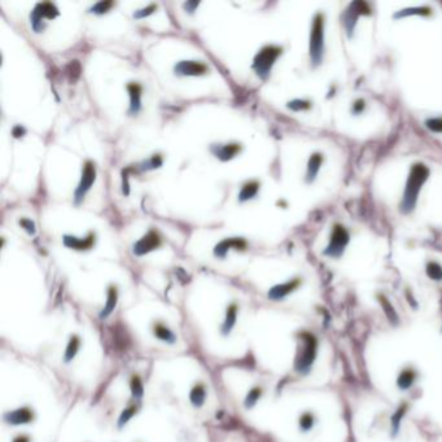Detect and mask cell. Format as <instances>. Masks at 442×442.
Here are the masks:
<instances>
[{
    "label": "cell",
    "instance_id": "cell-1",
    "mask_svg": "<svg viewBox=\"0 0 442 442\" xmlns=\"http://www.w3.org/2000/svg\"><path fill=\"white\" fill-rule=\"evenodd\" d=\"M428 175H429V170H428V167L426 165L416 164V165L412 166L410 177H409V180H407L405 195H403V213L412 212V209L416 205V201H418L419 192L422 190V186L424 184V182L428 179Z\"/></svg>",
    "mask_w": 442,
    "mask_h": 442
},
{
    "label": "cell",
    "instance_id": "cell-2",
    "mask_svg": "<svg viewBox=\"0 0 442 442\" xmlns=\"http://www.w3.org/2000/svg\"><path fill=\"white\" fill-rule=\"evenodd\" d=\"M280 47H275V46H266L261 49L254 57L253 61V69L256 70V73L260 75L261 78L266 79L269 77L271 67H273L274 63L277 61V59L281 55Z\"/></svg>",
    "mask_w": 442,
    "mask_h": 442
},
{
    "label": "cell",
    "instance_id": "cell-3",
    "mask_svg": "<svg viewBox=\"0 0 442 442\" xmlns=\"http://www.w3.org/2000/svg\"><path fill=\"white\" fill-rule=\"evenodd\" d=\"M323 16L316 15L312 22L311 38H310V56L314 64H319L323 57Z\"/></svg>",
    "mask_w": 442,
    "mask_h": 442
},
{
    "label": "cell",
    "instance_id": "cell-4",
    "mask_svg": "<svg viewBox=\"0 0 442 442\" xmlns=\"http://www.w3.org/2000/svg\"><path fill=\"white\" fill-rule=\"evenodd\" d=\"M56 16H59V11L55 7V4H52L49 1H44V3L36 4L33 13L30 15V20H32V26L34 29V32L39 33L43 30L44 18L52 20Z\"/></svg>",
    "mask_w": 442,
    "mask_h": 442
},
{
    "label": "cell",
    "instance_id": "cell-5",
    "mask_svg": "<svg viewBox=\"0 0 442 442\" xmlns=\"http://www.w3.org/2000/svg\"><path fill=\"white\" fill-rule=\"evenodd\" d=\"M96 179V167L94 165V162L91 161H86L84 162V165H83V170H82V178H81V182H79L78 187H77V190H75V202L79 204V202L82 201L86 194L90 191L91 186L94 184Z\"/></svg>",
    "mask_w": 442,
    "mask_h": 442
},
{
    "label": "cell",
    "instance_id": "cell-6",
    "mask_svg": "<svg viewBox=\"0 0 442 442\" xmlns=\"http://www.w3.org/2000/svg\"><path fill=\"white\" fill-rule=\"evenodd\" d=\"M349 241V233L346 232V229L341 227V226H335L333 232L331 235V241L328 245L326 254L331 257H340L343 254L345 245Z\"/></svg>",
    "mask_w": 442,
    "mask_h": 442
},
{
    "label": "cell",
    "instance_id": "cell-7",
    "mask_svg": "<svg viewBox=\"0 0 442 442\" xmlns=\"http://www.w3.org/2000/svg\"><path fill=\"white\" fill-rule=\"evenodd\" d=\"M160 245H161V237L154 229H150L149 232L135 243L134 253L136 256H144L147 253L157 249Z\"/></svg>",
    "mask_w": 442,
    "mask_h": 442
},
{
    "label": "cell",
    "instance_id": "cell-8",
    "mask_svg": "<svg viewBox=\"0 0 442 442\" xmlns=\"http://www.w3.org/2000/svg\"><path fill=\"white\" fill-rule=\"evenodd\" d=\"M5 423L11 426H22L34 420V412L30 407H18L16 410L8 411L4 414Z\"/></svg>",
    "mask_w": 442,
    "mask_h": 442
},
{
    "label": "cell",
    "instance_id": "cell-9",
    "mask_svg": "<svg viewBox=\"0 0 442 442\" xmlns=\"http://www.w3.org/2000/svg\"><path fill=\"white\" fill-rule=\"evenodd\" d=\"M315 356V343L311 337L305 339V346L296 360V368L298 371H306L314 360Z\"/></svg>",
    "mask_w": 442,
    "mask_h": 442
},
{
    "label": "cell",
    "instance_id": "cell-10",
    "mask_svg": "<svg viewBox=\"0 0 442 442\" xmlns=\"http://www.w3.org/2000/svg\"><path fill=\"white\" fill-rule=\"evenodd\" d=\"M175 74L178 75H204L208 71V66L200 61H180L174 67Z\"/></svg>",
    "mask_w": 442,
    "mask_h": 442
},
{
    "label": "cell",
    "instance_id": "cell-11",
    "mask_svg": "<svg viewBox=\"0 0 442 442\" xmlns=\"http://www.w3.org/2000/svg\"><path fill=\"white\" fill-rule=\"evenodd\" d=\"M232 248L237 249V250H244L246 248V241L244 239H237V237L225 239L214 248V254L219 258H225L227 252Z\"/></svg>",
    "mask_w": 442,
    "mask_h": 442
},
{
    "label": "cell",
    "instance_id": "cell-12",
    "mask_svg": "<svg viewBox=\"0 0 442 442\" xmlns=\"http://www.w3.org/2000/svg\"><path fill=\"white\" fill-rule=\"evenodd\" d=\"M95 243V233H90L87 237L79 239L74 236H64V245L75 250H87Z\"/></svg>",
    "mask_w": 442,
    "mask_h": 442
},
{
    "label": "cell",
    "instance_id": "cell-13",
    "mask_svg": "<svg viewBox=\"0 0 442 442\" xmlns=\"http://www.w3.org/2000/svg\"><path fill=\"white\" fill-rule=\"evenodd\" d=\"M210 149L215 154V157L222 161H229L240 152L241 146L235 143V144H226V146H213Z\"/></svg>",
    "mask_w": 442,
    "mask_h": 442
},
{
    "label": "cell",
    "instance_id": "cell-14",
    "mask_svg": "<svg viewBox=\"0 0 442 442\" xmlns=\"http://www.w3.org/2000/svg\"><path fill=\"white\" fill-rule=\"evenodd\" d=\"M127 91L130 94V113L136 115L142 108V86L138 83H129Z\"/></svg>",
    "mask_w": 442,
    "mask_h": 442
},
{
    "label": "cell",
    "instance_id": "cell-15",
    "mask_svg": "<svg viewBox=\"0 0 442 442\" xmlns=\"http://www.w3.org/2000/svg\"><path fill=\"white\" fill-rule=\"evenodd\" d=\"M237 311H239V308H237L236 304H231L226 310L225 320H223L221 327V332L223 336H229L232 332L237 320Z\"/></svg>",
    "mask_w": 442,
    "mask_h": 442
},
{
    "label": "cell",
    "instance_id": "cell-16",
    "mask_svg": "<svg viewBox=\"0 0 442 442\" xmlns=\"http://www.w3.org/2000/svg\"><path fill=\"white\" fill-rule=\"evenodd\" d=\"M298 284H300L298 280H291L288 283H284V284L275 285L274 288L270 289L269 298H271V300H281L285 296H288L289 293L293 292Z\"/></svg>",
    "mask_w": 442,
    "mask_h": 442
},
{
    "label": "cell",
    "instance_id": "cell-17",
    "mask_svg": "<svg viewBox=\"0 0 442 442\" xmlns=\"http://www.w3.org/2000/svg\"><path fill=\"white\" fill-rule=\"evenodd\" d=\"M117 302H118V291H117V287L111 285V287L108 288L107 302L104 305L103 310L100 311V318H101V319H105V318H108V316L111 315L112 312L115 311V306H117Z\"/></svg>",
    "mask_w": 442,
    "mask_h": 442
},
{
    "label": "cell",
    "instance_id": "cell-18",
    "mask_svg": "<svg viewBox=\"0 0 442 442\" xmlns=\"http://www.w3.org/2000/svg\"><path fill=\"white\" fill-rule=\"evenodd\" d=\"M152 332H153V335L157 337L158 340H161L164 343L166 344H174L177 341V337L174 335V332L170 329L167 326H165L161 322H156L152 326Z\"/></svg>",
    "mask_w": 442,
    "mask_h": 442
},
{
    "label": "cell",
    "instance_id": "cell-19",
    "mask_svg": "<svg viewBox=\"0 0 442 442\" xmlns=\"http://www.w3.org/2000/svg\"><path fill=\"white\" fill-rule=\"evenodd\" d=\"M206 401V388L202 383L195 384L190 392V402L195 409H201Z\"/></svg>",
    "mask_w": 442,
    "mask_h": 442
},
{
    "label": "cell",
    "instance_id": "cell-20",
    "mask_svg": "<svg viewBox=\"0 0 442 442\" xmlns=\"http://www.w3.org/2000/svg\"><path fill=\"white\" fill-rule=\"evenodd\" d=\"M79 347H81V339L77 335L70 336L65 353H64V362L65 363H70L71 360H74L75 356L78 354Z\"/></svg>",
    "mask_w": 442,
    "mask_h": 442
},
{
    "label": "cell",
    "instance_id": "cell-21",
    "mask_svg": "<svg viewBox=\"0 0 442 442\" xmlns=\"http://www.w3.org/2000/svg\"><path fill=\"white\" fill-rule=\"evenodd\" d=\"M260 190V183L257 182V180H250V182H246L244 186L241 187L240 194H239V200L241 202L246 201V200H250L257 195Z\"/></svg>",
    "mask_w": 442,
    "mask_h": 442
},
{
    "label": "cell",
    "instance_id": "cell-22",
    "mask_svg": "<svg viewBox=\"0 0 442 442\" xmlns=\"http://www.w3.org/2000/svg\"><path fill=\"white\" fill-rule=\"evenodd\" d=\"M322 161H323V158L320 156L319 153L312 154L311 158L309 160V165H308V180L309 183L312 182L314 179H315L316 174H318V170H319L320 165H322Z\"/></svg>",
    "mask_w": 442,
    "mask_h": 442
},
{
    "label": "cell",
    "instance_id": "cell-23",
    "mask_svg": "<svg viewBox=\"0 0 442 442\" xmlns=\"http://www.w3.org/2000/svg\"><path fill=\"white\" fill-rule=\"evenodd\" d=\"M130 389L132 397L138 401H142L143 395H144V387H143V381L138 375H134L131 377Z\"/></svg>",
    "mask_w": 442,
    "mask_h": 442
},
{
    "label": "cell",
    "instance_id": "cell-24",
    "mask_svg": "<svg viewBox=\"0 0 442 442\" xmlns=\"http://www.w3.org/2000/svg\"><path fill=\"white\" fill-rule=\"evenodd\" d=\"M261 395H262V389L260 387H254L252 388L250 391L248 392V394L245 397L244 399V406L245 409H252L254 407L257 402H258V399L261 398Z\"/></svg>",
    "mask_w": 442,
    "mask_h": 442
},
{
    "label": "cell",
    "instance_id": "cell-25",
    "mask_svg": "<svg viewBox=\"0 0 442 442\" xmlns=\"http://www.w3.org/2000/svg\"><path fill=\"white\" fill-rule=\"evenodd\" d=\"M136 411H138V407L135 406V405H132V406L125 409V410L121 412V415H119L118 428H123V426H126L127 423L130 422L131 419H132V416L136 414Z\"/></svg>",
    "mask_w": 442,
    "mask_h": 442
},
{
    "label": "cell",
    "instance_id": "cell-26",
    "mask_svg": "<svg viewBox=\"0 0 442 442\" xmlns=\"http://www.w3.org/2000/svg\"><path fill=\"white\" fill-rule=\"evenodd\" d=\"M113 5H115L113 1H99V3H96L95 5H92L91 8H90V12L98 13V15H103V13H107Z\"/></svg>",
    "mask_w": 442,
    "mask_h": 442
},
{
    "label": "cell",
    "instance_id": "cell-27",
    "mask_svg": "<svg viewBox=\"0 0 442 442\" xmlns=\"http://www.w3.org/2000/svg\"><path fill=\"white\" fill-rule=\"evenodd\" d=\"M426 271H428V275H429L432 279H434V280H440V279H442V267L438 263H436V262H430V263H428Z\"/></svg>",
    "mask_w": 442,
    "mask_h": 442
},
{
    "label": "cell",
    "instance_id": "cell-28",
    "mask_svg": "<svg viewBox=\"0 0 442 442\" xmlns=\"http://www.w3.org/2000/svg\"><path fill=\"white\" fill-rule=\"evenodd\" d=\"M162 165V158L160 154H154L153 157L149 158L148 161H146L143 164V170H152V169H157L160 166Z\"/></svg>",
    "mask_w": 442,
    "mask_h": 442
},
{
    "label": "cell",
    "instance_id": "cell-29",
    "mask_svg": "<svg viewBox=\"0 0 442 442\" xmlns=\"http://www.w3.org/2000/svg\"><path fill=\"white\" fill-rule=\"evenodd\" d=\"M312 424H314V418H312L311 414L306 412V414H304L302 416H301V419H300L301 429L309 430L312 426Z\"/></svg>",
    "mask_w": 442,
    "mask_h": 442
},
{
    "label": "cell",
    "instance_id": "cell-30",
    "mask_svg": "<svg viewBox=\"0 0 442 442\" xmlns=\"http://www.w3.org/2000/svg\"><path fill=\"white\" fill-rule=\"evenodd\" d=\"M289 109H292V111H305V109H309L310 108V103L309 101H305V100H295V101H291L288 104Z\"/></svg>",
    "mask_w": 442,
    "mask_h": 442
},
{
    "label": "cell",
    "instance_id": "cell-31",
    "mask_svg": "<svg viewBox=\"0 0 442 442\" xmlns=\"http://www.w3.org/2000/svg\"><path fill=\"white\" fill-rule=\"evenodd\" d=\"M426 127L433 132H442V118H432L426 121Z\"/></svg>",
    "mask_w": 442,
    "mask_h": 442
},
{
    "label": "cell",
    "instance_id": "cell-32",
    "mask_svg": "<svg viewBox=\"0 0 442 442\" xmlns=\"http://www.w3.org/2000/svg\"><path fill=\"white\" fill-rule=\"evenodd\" d=\"M412 377H414V375H412L410 371H405L402 375H401V379H399L398 384L403 388V389H406V388L410 387L411 383H412Z\"/></svg>",
    "mask_w": 442,
    "mask_h": 442
},
{
    "label": "cell",
    "instance_id": "cell-33",
    "mask_svg": "<svg viewBox=\"0 0 442 442\" xmlns=\"http://www.w3.org/2000/svg\"><path fill=\"white\" fill-rule=\"evenodd\" d=\"M156 8H157V7H156L154 4H152V5H149V7H147V8L138 11V12L134 15V17H136V18H143V17L149 16L150 13H153L154 11H156Z\"/></svg>",
    "mask_w": 442,
    "mask_h": 442
},
{
    "label": "cell",
    "instance_id": "cell-34",
    "mask_svg": "<svg viewBox=\"0 0 442 442\" xmlns=\"http://www.w3.org/2000/svg\"><path fill=\"white\" fill-rule=\"evenodd\" d=\"M20 225L22 226V227H24V229H26L29 233H32V235L35 233V225H34V222L30 221V219H26V218L21 219Z\"/></svg>",
    "mask_w": 442,
    "mask_h": 442
},
{
    "label": "cell",
    "instance_id": "cell-35",
    "mask_svg": "<svg viewBox=\"0 0 442 442\" xmlns=\"http://www.w3.org/2000/svg\"><path fill=\"white\" fill-rule=\"evenodd\" d=\"M25 134V129L21 126H16L13 129V135H15V138H20L22 135Z\"/></svg>",
    "mask_w": 442,
    "mask_h": 442
},
{
    "label": "cell",
    "instance_id": "cell-36",
    "mask_svg": "<svg viewBox=\"0 0 442 442\" xmlns=\"http://www.w3.org/2000/svg\"><path fill=\"white\" fill-rule=\"evenodd\" d=\"M197 5H198L197 1H188V3H186V4H184V8L188 9L190 12H194L195 7H197Z\"/></svg>",
    "mask_w": 442,
    "mask_h": 442
},
{
    "label": "cell",
    "instance_id": "cell-37",
    "mask_svg": "<svg viewBox=\"0 0 442 442\" xmlns=\"http://www.w3.org/2000/svg\"><path fill=\"white\" fill-rule=\"evenodd\" d=\"M13 442H30L28 436H18L13 440Z\"/></svg>",
    "mask_w": 442,
    "mask_h": 442
},
{
    "label": "cell",
    "instance_id": "cell-38",
    "mask_svg": "<svg viewBox=\"0 0 442 442\" xmlns=\"http://www.w3.org/2000/svg\"><path fill=\"white\" fill-rule=\"evenodd\" d=\"M363 108H364V104H363V101H362V100H360V101H357L356 105H354V109H356V111H358V112L362 111Z\"/></svg>",
    "mask_w": 442,
    "mask_h": 442
}]
</instances>
